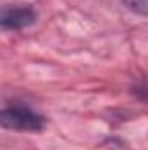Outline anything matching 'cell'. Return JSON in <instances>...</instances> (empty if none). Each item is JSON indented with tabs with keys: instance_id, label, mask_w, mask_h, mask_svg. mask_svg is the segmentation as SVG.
<instances>
[{
	"instance_id": "cell-1",
	"label": "cell",
	"mask_w": 148,
	"mask_h": 150,
	"mask_svg": "<svg viewBox=\"0 0 148 150\" xmlns=\"http://www.w3.org/2000/svg\"><path fill=\"white\" fill-rule=\"evenodd\" d=\"M0 124L5 129L14 131H30V133H40L45 129V117L42 113L35 112L30 107L25 105H11L2 108L0 112Z\"/></svg>"
},
{
	"instance_id": "cell-2",
	"label": "cell",
	"mask_w": 148,
	"mask_h": 150,
	"mask_svg": "<svg viewBox=\"0 0 148 150\" xmlns=\"http://www.w3.org/2000/svg\"><path fill=\"white\" fill-rule=\"evenodd\" d=\"M37 21V11L32 5H7L0 12V26L7 32L25 30Z\"/></svg>"
},
{
	"instance_id": "cell-3",
	"label": "cell",
	"mask_w": 148,
	"mask_h": 150,
	"mask_svg": "<svg viewBox=\"0 0 148 150\" xmlns=\"http://www.w3.org/2000/svg\"><path fill=\"white\" fill-rule=\"evenodd\" d=\"M122 5L125 9H129L131 12L138 14V16H145L148 18V0H120Z\"/></svg>"
}]
</instances>
